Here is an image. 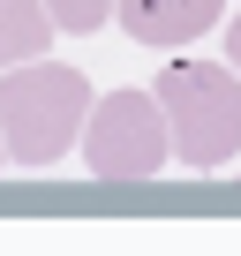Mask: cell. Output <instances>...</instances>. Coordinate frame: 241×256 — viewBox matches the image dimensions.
<instances>
[{
	"instance_id": "ba28073f",
	"label": "cell",
	"mask_w": 241,
	"mask_h": 256,
	"mask_svg": "<svg viewBox=\"0 0 241 256\" xmlns=\"http://www.w3.org/2000/svg\"><path fill=\"white\" fill-rule=\"evenodd\" d=\"M0 158H8V144H0Z\"/></svg>"
},
{
	"instance_id": "5b68a950",
	"label": "cell",
	"mask_w": 241,
	"mask_h": 256,
	"mask_svg": "<svg viewBox=\"0 0 241 256\" xmlns=\"http://www.w3.org/2000/svg\"><path fill=\"white\" fill-rule=\"evenodd\" d=\"M46 46H53V16H46V0H0V68L46 60Z\"/></svg>"
},
{
	"instance_id": "52a82bcc",
	"label": "cell",
	"mask_w": 241,
	"mask_h": 256,
	"mask_svg": "<svg viewBox=\"0 0 241 256\" xmlns=\"http://www.w3.org/2000/svg\"><path fill=\"white\" fill-rule=\"evenodd\" d=\"M226 68H241V16L226 23Z\"/></svg>"
},
{
	"instance_id": "7a4b0ae2",
	"label": "cell",
	"mask_w": 241,
	"mask_h": 256,
	"mask_svg": "<svg viewBox=\"0 0 241 256\" xmlns=\"http://www.w3.org/2000/svg\"><path fill=\"white\" fill-rule=\"evenodd\" d=\"M151 98L166 113V144L181 166L211 174L241 151V76L226 60H174Z\"/></svg>"
},
{
	"instance_id": "8992f818",
	"label": "cell",
	"mask_w": 241,
	"mask_h": 256,
	"mask_svg": "<svg viewBox=\"0 0 241 256\" xmlns=\"http://www.w3.org/2000/svg\"><path fill=\"white\" fill-rule=\"evenodd\" d=\"M46 16H53L60 30L90 38V30H106V16H113V0H46Z\"/></svg>"
},
{
	"instance_id": "3957f363",
	"label": "cell",
	"mask_w": 241,
	"mask_h": 256,
	"mask_svg": "<svg viewBox=\"0 0 241 256\" xmlns=\"http://www.w3.org/2000/svg\"><path fill=\"white\" fill-rule=\"evenodd\" d=\"M83 158H90L98 181H151V174L174 158L158 98H151V90H106V98H90Z\"/></svg>"
},
{
	"instance_id": "277c9868",
	"label": "cell",
	"mask_w": 241,
	"mask_h": 256,
	"mask_svg": "<svg viewBox=\"0 0 241 256\" xmlns=\"http://www.w3.org/2000/svg\"><path fill=\"white\" fill-rule=\"evenodd\" d=\"M120 8V30H128L136 46H188V38H204L218 16H226V0H113Z\"/></svg>"
},
{
	"instance_id": "6da1fadb",
	"label": "cell",
	"mask_w": 241,
	"mask_h": 256,
	"mask_svg": "<svg viewBox=\"0 0 241 256\" xmlns=\"http://www.w3.org/2000/svg\"><path fill=\"white\" fill-rule=\"evenodd\" d=\"M90 120V76L68 60H23L0 68V144H8L16 166L46 174L68 158V144Z\"/></svg>"
}]
</instances>
